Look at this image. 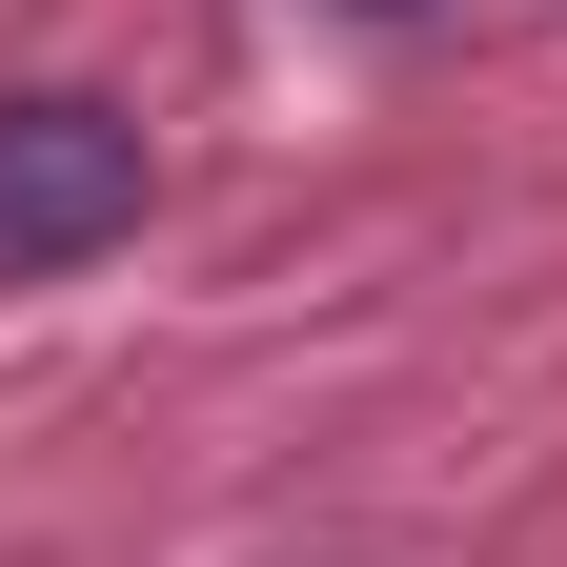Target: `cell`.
Instances as JSON below:
<instances>
[{
  "instance_id": "obj_1",
  "label": "cell",
  "mask_w": 567,
  "mask_h": 567,
  "mask_svg": "<svg viewBox=\"0 0 567 567\" xmlns=\"http://www.w3.org/2000/svg\"><path fill=\"white\" fill-rule=\"evenodd\" d=\"M142 224V122L82 82H21L0 102V284H61Z\"/></svg>"
},
{
  "instance_id": "obj_2",
  "label": "cell",
  "mask_w": 567,
  "mask_h": 567,
  "mask_svg": "<svg viewBox=\"0 0 567 567\" xmlns=\"http://www.w3.org/2000/svg\"><path fill=\"white\" fill-rule=\"evenodd\" d=\"M344 21H425V0H344Z\"/></svg>"
}]
</instances>
